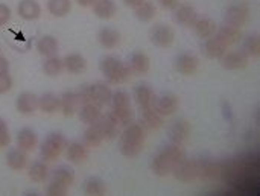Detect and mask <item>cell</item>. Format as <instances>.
I'll list each match as a JSON object with an SVG mask.
<instances>
[{"mask_svg": "<svg viewBox=\"0 0 260 196\" xmlns=\"http://www.w3.org/2000/svg\"><path fill=\"white\" fill-rule=\"evenodd\" d=\"M17 12L23 20H37L41 15V6L37 0H21L17 6Z\"/></svg>", "mask_w": 260, "mask_h": 196, "instance_id": "18", "label": "cell"}, {"mask_svg": "<svg viewBox=\"0 0 260 196\" xmlns=\"http://www.w3.org/2000/svg\"><path fill=\"white\" fill-rule=\"evenodd\" d=\"M11 18V8L5 3H0V26L6 24Z\"/></svg>", "mask_w": 260, "mask_h": 196, "instance_id": "47", "label": "cell"}, {"mask_svg": "<svg viewBox=\"0 0 260 196\" xmlns=\"http://www.w3.org/2000/svg\"><path fill=\"white\" fill-rule=\"evenodd\" d=\"M59 97H56L52 93H44L43 96L38 97V108L46 114H55L56 111H59Z\"/></svg>", "mask_w": 260, "mask_h": 196, "instance_id": "29", "label": "cell"}, {"mask_svg": "<svg viewBox=\"0 0 260 196\" xmlns=\"http://www.w3.org/2000/svg\"><path fill=\"white\" fill-rule=\"evenodd\" d=\"M37 49L40 52V55L49 58V56H53L56 55L58 52V41L50 37V35H44L43 38H40V41L37 43Z\"/></svg>", "mask_w": 260, "mask_h": 196, "instance_id": "34", "label": "cell"}, {"mask_svg": "<svg viewBox=\"0 0 260 196\" xmlns=\"http://www.w3.org/2000/svg\"><path fill=\"white\" fill-rule=\"evenodd\" d=\"M111 114L116 117L120 126H128L134 122V111L131 107H122V108H113Z\"/></svg>", "mask_w": 260, "mask_h": 196, "instance_id": "39", "label": "cell"}, {"mask_svg": "<svg viewBox=\"0 0 260 196\" xmlns=\"http://www.w3.org/2000/svg\"><path fill=\"white\" fill-rule=\"evenodd\" d=\"M149 40L154 46L160 49H169L175 41V30L169 24H154L149 29Z\"/></svg>", "mask_w": 260, "mask_h": 196, "instance_id": "7", "label": "cell"}, {"mask_svg": "<svg viewBox=\"0 0 260 196\" xmlns=\"http://www.w3.org/2000/svg\"><path fill=\"white\" fill-rule=\"evenodd\" d=\"M193 29H195V34L200 37V38H210L215 35L218 26L213 20L210 18H198L193 24Z\"/></svg>", "mask_w": 260, "mask_h": 196, "instance_id": "31", "label": "cell"}, {"mask_svg": "<svg viewBox=\"0 0 260 196\" xmlns=\"http://www.w3.org/2000/svg\"><path fill=\"white\" fill-rule=\"evenodd\" d=\"M129 70L137 75H146L151 69V59L143 52H134L129 58Z\"/></svg>", "mask_w": 260, "mask_h": 196, "instance_id": "20", "label": "cell"}, {"mask_svg": "<svg viewBox=\"0 0 260 196\" xmlns=\"http://www.w3.org/2000/svg\"><path fill=\"white\" fill-rule=\"evenodd\" d=\"M183 158H186V152L181 148V145L172 143L169 146H166L165 149H161L152 160L151 163V169L155 175L158 177H166L171 174V171L174 169V166L177 163H180Z\"/></svg>", "mask_w": 260, "mask_h": 196, "instance_id": "2", "label": "cell"}, {"mask_svg": "<svg viewBox=\"0 0 260 196\" xmlns=\"http://www.w3.org/2000/svg\"><path fill=\"white\" fill-rule=\"evenodd\" d=\"M11 142V136H9V129L6 122L0 117V149L6 148Z\"/></svg>", "mask_w": 260, "mask_h": 196, "instance_id": "45", "label": "cell"}, {"mask_svg": "<svg viewBox=\"0 0 260 196\" xmlns=\"http://www.w3.org/2000/svg\"><path fill=\"white\" fill-rule=\"evenodd\" d=\"M66 157L70 163H75V165H82L87 158H88V151L84 145L81 143H69L67 148H66Z\"/></svg>", "mask_w": 260, "mask_h": 196, "instance_id": "21", "label": "cell"}, {"mask_svg": "<svg viewBox=\"0 0 260 196\" xmlns=\"http://www.w3.org/2000/svg\"><path fill=\"white\" fill-rule=\"evenodd\" d=\"M158 5L163 8V9H168V11H175L180 5V0H158Z\"/></svg>", "mask_w": 260, "mask_h": 196, "instance_id": "48", "label": "cell"}, {"mask_svg": "<svg viewBox=\"0 0 260 196\" xmlns=\"http://www.w3.org/2000/svg\"><path fill=\"white\" fill-rule=\"evenodd\" d=\"M171 174H174V177L181 183H193L195 180L200 178V175L203 174V169L198 161L183 158L180 163L174 166Z\"/></svg>", "mask_w": 260, "mask_h": 196, "instance_id": "5", "label": "cell"}, {"mask_svg": "<svg viewBox=\"0 0 260 196\" xmlns=\"http://www.w3.org/2000/svg\"><path fill=\"white\" fill-rule=\"evenodd\" d=\"M98 40L102 47L105 49H114L120 43V34L116 29L111 27H104L98 34Z\"/></svg>", "mask_w": 260, "mask_h": 196, "instance_id": "28", "label": "cell"}, {"mask_svg": "<svg viewBox=\"0 0 260 196\" xmlns=\"http://www.w3.org/2000/svg\"><path fill=\"white\" fill-rule=\"evenodd\" d=\"M6 165L9 169H12L15 172L24 171L27 168V152L21 151L20 148L11 149L6 154Z\"/></svg>", "mask_w": 260, "mask_h": 196, "instance_id": "17", "label": "cell"}, {"mask_svg": "<svg viewBox=\"0 0 260 196\" xmlns=\"http://www.w3.org/2000/svg\"><path fill=\"white\" fill-rule=\"evenodd\" d=\"M15 108L18 113L27 116L32 114L35 110H38V96L29 91H24L21 94H18L17 101H15Z\"/></svg>", "mask_w": 260, "mask_h": 196, "instance_id": "14", "label": "cell"}, {"mask_svg": "<svg viewBox=\"0 0 260 196\" xmlns=\"http://www.w3.org/2000/svg\"><path fill=\"white\" fill-rule=\"evenodd\" d=\"M49 177V166L43 161H35L29 168V178L34 183H43Z\"/></svg>", "mask_w": 260, "mask_h": 196, "instance_id": "36", "label": "cell"}, {"mask_svg": "<svg viewBox=\"0 0 260 196\" xmlns=\"http://www.w3.org/2000/svg\"><path fill=\"white\" fill-rule=\"evenodd\" d=\"M117 6L113 0H98L93 5V12L101 20H110L116 15Z\"/></svg>", "mask_w": 260, "mask_h": 196, "instance_id": "24", "label": "cell"}, {"mask_svg": "<svg viewBox=\"0 0 260 196\" xmlns=\"http://www.w3.org/2000/svg\"><path fill=\"white\" fill-rule=\"evenodd\" d=\"M101 70L107 78V81L111 84H123L131 73L129 67L114 56H105L101 61Z\"/></svg>", "mask_w": 260, "mask_h": 196, "instance_id": "4", "label": "cell"}, {"mask_svg": "<svg viewBox=\"0 0 260 196\" xmlns=\"http://www.w3.org/2000/svg\"><path fill=\"white\" fill-rule=\"evenodd\" d=\"M59 101H61L59 111L64 114V117H72V116L76 114L79 101H78V96H76L75 91H66V93H62V96H61Z\"/></svg>", "mask_w": 260, "mask_h": 196, "instance_id": "22", "label": "cell"}, {"mask_svg": "<svg viewBox=\"0 0 260 196\" xmlns=\"http://www.w3.org/2000/svg\"><path fill=\"white\" fill-rule=\"evenodd\" d=\"M145 142H146L145 126L133 122L131 125L125 126V129L120 133V143H119L120 154L126 158H134L142 152Z\"/></svg>", "mask_w": 260, "mask_h": 196, "instance_id": "1", "label": "cell"}, {"mask_svg": "<svg viewBox=\"0 0 260 196\" xmlns=\"http://www.w3.org/2000/svg\"><path fill=\"white\" fill-rule=\"evenodd\" d=\"M50 180L56 181V183H59V184H62L66 187H70L73 184V181H75V172L69 166H59V168L52 171Z\"/></svg>", "mask_w": 260, "mask_h": 196, "instance_id": "30", "label": "cell"}, {"mask_svg": "<svg viewBox=\"0 0 260 196\" xmlns=\"http://www.w3.org/2000/svg\"><path fill=\"white\" fill-rule=\"evenodd\" d=\"M152 108L163 117V116H171L177 111L178 108V97L175 94H163L160 97H155Z\"/></svg>", "mask_w": 260, "mask_h": 196, "instance_id": "9", "label": "cell"}, {"mask_svg": "<svg viewBox=\"0 0 260 196\" xmlns=\"http://www.w3.org/2000/svg\"><path fill=\"white\" fill-rule=\"evenodd\" d=\"M76 96H78V101L81 105L84 104H94V96H93V85L90 84H82L76 91Z\"/></svg>", "mask_w": 260, "mask_h": 196, "instance_id": "42", "label": "cell"}, {"mask_svg": "<svg viewBox=\"0 0 260 196\" xmlns=\"http://www.w3.org/2000/svg\"><path fill=\"white\" fill-rule=\"evenodd\" d=\"M189 136H190V123L184 119H180L169 126V139L172 140V143L183 145L184 142H187Z\"/></svg>", "mask_w": 260, "mask_h": 196, "instance_id": "12", "label": "cell"}, {"mask_svg": "<svg viewBox=\"0 0 260 196\" xmlns=\"http://www.w3.org/2000/svg\"><path fill=\"white\" fill-rule=\"evenodd\" d=\"M221 66L227 70H242L248 66V55L244 49L225 52L221 58Z\"/></svg>", "mask_w": 260, "mask_h": 196, "instance_id": "8", "label": "cell"}, {"mask_svg": "<svg viewBox=\"0 0 260 196\" xmlns=\"http://www.w3.org/2000/svg\"><path fill=\"white\" fill-rule=\"evenodd\" d=\"M62 64H64V69L69 73H72V75H81L87 69V61L79 53H69V55H66L64 59H62Z\"/></svg>", "mask_w": 260, "mask_h": 196, "instance_id": "19", "label": "cell"}, {"mask_svg": "<svg viewBox=\"0 0 260 196\" xmlns=\"http://www.w3.org/2000/svg\"><path fill=\"white\" fill-rule=\"evenodd\" d=\"M67 190H69V187L62 186V184H59V183H56V181H52V180H49V184H47V187H46L47 195H52V196L66 195V193H67Z\"/></svg>", "mask_w": 260, "mask_h": 196, "instance_id": "44", "label": "cell"}, {"mask_svg": "<svg viewBox=\"0 0 260 196\" xmlns=\"http://www.w3.org/2000/svg\"><path fill=\"white\" fill-rule=\"evenodd\" d=\"M104 140H105V139H104V134H102L101 128L98 126V123L94 122V123L88 125V128H87L85 133H84V142H85V145H87V146H91V148H96V146H99Z\"/></svg>", "mask_w": 260, "mask_h": 196, "instance_id": "35", "label": "cell"}, {"mask_svg": "<svg viewBox=\"0 0 260 196\" xmlns=\"http://www.w3.org/2000/svg\"><path fill=\"white\" fill-rule=\"evenodd\" d=\"M12 88V78L9 73H3L0 75V94L8 93Z\"/></svg>", "mask_w": 260, "mask_h": 196, "instance_id": "46", "label": "cell"}, {"mask_svg": "<svg viewBox=\"0 0 260 196\" xmlns=\"http://www.w3.org/2000/svg\"><path fill=\"white\" fill-rule=\"evenodd\" d=\"M69 142L67 139L61 134V133H50L46 136V139L43 140L41 146H40V154L41 158L47 163L50 161H56L66 151Z\"/></svg>", "mask_w": 260, "mask_h": 196, "instance_id": "3", "label": "cell"}, {"mask_svg": "<svg viewBox=\"0 0 260 196\" xmlns=\"http://www.w3.org/2000/svg\"><path fill=\"white\" fill-rule=\"evenodd\" d=\"M155 12H157V8L152 2L149 0H145L142 2L139 6L134 8V15L137 20L140 21H151L154 17H155Z\"/></svg>", "mask_w": 260, "mask_h": 196, "instance_id": "33", "label": "cell"}, {"mask_svg": "<svg viewBox=\"0 0 260 196\" xmlns=\"http://www.w3.org/2000/svg\"><path fill=\"white\" fill-rule=\"evenodd\" d=\"M101 114H102L101 113V107H98L96 104H84V105H81L79 119L85 125H91V123L98 122Z\"/></svg>", "mask_w": 260, "mask_h": 196, "instance_id": "32", "label": "cell"}, {"mask_svg": "<svg viewBox=\"0 0 260 196\" xmlns=\"http://www.w3.org/2000/svg\"><path fill=\"white\" fill-rule=\"evenodd\" d=\"M98 0H76V3L82 8H88V6H93Z\"/></svg>", "mask_w": 260, "mask_h": 196, "instance_id": "50", "label": "cell"}, {"mask_svg": "<svg viewBox=\"0 0 260 196\" xmlns=\"http://www.w3.org/2000/svg\"><path fill=\"white\" fill-rule=\"evenodd\" d=\"M244 50L247 55L259 56L260 53V38L257 34H250L244 38Z\"/></svg>", "mask_w": 260, "mask_h": 196, "instance_id": "40", "label": "cell"}, {"mask_svg": "<svg viewBox=\"0 0 260 196\" xmlns=\"http://www.w3.org/2000/svg\"><path fill=\"white\" fill-rule=\"evenodd\" d=\"M134 99L137 102V105L140 108H148V107H152L154 105V101H155V94L152 91V88L149 85H139L136 90H134Z\"/></svg>", "mask_w": 260, "mask_h": 196, "instance_id": "25", "label": "cell"}, {"mask_svg": "<svg viewBox=\"0 0 260 196\" xmlns=\"http://www.w3.org/2000/svg\"><path fill=\"white\" fill-rule=\"evenodd\" d=\"M250 17V6L247 2L239 0L232 3L225 11V24L233 27H242Z\"/></svg>", "mask_w": 260, "mask_h": 196, "instance_id": "6", "label": "cell"}, {"mask_svg": "<svg viewBox=\"0 0 260 196\" xmlns=\"http://www.w3.org/2000/svg\"><path fill=\"white\" fill-rule=\"evenodd\" d=\"M47 9L55 17H64V15H67L70 12L72 2L70 0H49L47 2Z\"/></svg>", "mask_w": 260, "mask_h": 196, "instance_id": "37", "label": "cell"}, {"mask_svg": "<svg viewBox=\"0 0 260 196\" xmlns=\"http://www.w3.org/2000/svg\"><path fill=\"white\" fill-rule=\"evenodd\" d=\"M93 96H94V104L102 108V107L111 104L113 91L107 84L96 82V84H93Z\"/></svg>", "mask_w": 260, "mask_h": 196, "instance_id": "27", "label": "cell"}, {"mask_svg": "<svg viewBox=\"0 0 260 196\" xmlns=\"http://www.w3.org/2000/svg\"><path fill=\"white\" fill-rule=\"evenodd\" d=\"M142 125L146 128V129H160L161 125H163V119L161 116L152 108V107H148V108H142Z\"/></svg>", "mask_w": 260, "mask_h": 196, "instance_id": "26", "label": "cell"}, {"mask_svg": "<svg viewBox=\"0 0 260 196\" xmlns=\"http://www.w3.org/2000/svg\"><path fill=\"white\" fill-rule=\"evenodd\" d=\"M96 123H98V126L101 128V131H102L105 140H113V139L117 137V134H120V133H119L120 125H119V122L116 120V117H114L111 113L104 114V116L101 114V117L98 119Z\"/></svg>", "mask_w": 260, "mask_h": 196, "instance_id": "10", "label": "cell"}, {"mask_svg": "<svg viewBox=\"0 0 260 196\" xmlns=\"http://www.w3.org/2000/svg\"><path fill=\"white\" fill-rule=\"evenodd\" d=\"M215 37L222 41L227 47L229 46H235L238 44L241 40H242V34L238 27H233V26H229V24H224L221 26L219 29H216L215 32Z\"/></svg>", "mask_w": 260, "mask_h": 196, "instance_id": "16", "label": "cell"}, {"mask_svg": "<svg viewBox=\"0 0 260 196\" xmlns=\"http://www.w3.org/2000/svg\"><path fill=\"white\" fill-rule=\"evenodd\" d=\"M111 104H113V108L131 107V97H129V94L125 93V91H116V93H113Z\"/></svg>", "mask_w": 260, "mask_h": 196, "instance_id": "43", "label": "cell"}, {"mask_svg": "<svg viewBox=\"0 0 260 196\" xmlns=\"http://www.w3.org/2000/svg\"><path fill=\"white\" fill-rule=\"evenodd\" d=\"M64 70V64H62V59L58 58V56H49L44 64H43V72L47 75V76H58L61 75Z\"/></svg>", "mask_w": 260, "mask_h": 196, "instance_id": "38", "label": "cell"}, {"mask_svg": "<svg viewBox=\"0 0 260 196\" xmlns=\"http://www.w3.org/2000/svg\"><path fill=\"white\" fill-rule=\"evenodd\" d=\"M175 20L181 26L193 27L195 21L198 20V12L190 5H178V8L175 9Z\"/></svg>", "mask_w": 260, "mask_h": 196, "instance_id": "15", "label": "cell"}, {"mask_svg": "<svg viewBox=\"0 0 260 196\" xmlns=\"http://www.w3.org/2000/svg\"><path fill=\"white\" fill-rule=\"evenodd\" d=\"M15 143H17V148H20L21 151L30 152L38 146V136L34 129L23 128L18 131V134L15 137Z\"/></svg>", "mask_w": 260, "mask_h": 196, "instance_id": "13", "label": "cell"}, {"mask_svg": "<svg viewBox=\"0 0 260 196\" xmlns=\"http://www.w3.org/2000/svg\"><path fill=\"white\" fill-rule=\"evenodd\" d=\"M198 67H200V61L192 53H183L175 61V69L183 76H192L193 73H197Z\"/></svg>", "mask_w": 260, "mask_h": 196, "instance_id": "11", "label": "cell"}, {"mask_svg": "<svg viewBox=\"0 0 260 196\" xmlns=\"http://www.w3.org/2000/svg\"><path fill=\"white\" fill-rule=\"evenodd\" d=\"M105 184L99 178H88L85 181V193L91 196H99L105 193Z\"/></svg>", "mask_w": 260, "mask_h": 196, "instance_id": "41", "label": "cell"}, {"mask_svg": "<svg viewBox=\"0 0 260 196\" xmlns=\"http://www.w3.org/2000/svg\"><path fill=\"white\" fill-rule=\"evenodd\" d=\"M8 70H9V62H8V59H6L5 56H0V75L8 73Z\"/></svg>", "mask_w": 260, "mask_h": 196, "instance_id": "49", "label": "cell"}, {"mask_svg": "<svg viewBox=\"0 0 260 196\" xmlns=\"http://www.w3.org/2000/svg\"><path fill=\"white\" fill-rule=\"evenodd\" d=\"M125 2V5H128L129 8H136V6H139L142 2H145V0H123Z\"/></svg>", "mask_w": 260, "mask_h": 196, "instance_id": "51", "label": "cell"}, {"mask_svg": "<svg viewBox=\"0 0 260 196\" xmlns=\"http://www.w3.org/2000/svg\"><path fill=\"white\" fill-rule=\"evenodd\" d=\"M225 52H227V46L222 41H219L215 35L210 38H206V44H204L206 56L213 58V59H221Z\"/></svg>", "mask_w": 260, "mask_h": 196, "instance_id": "23", "label": "cell"}]
</instances>
